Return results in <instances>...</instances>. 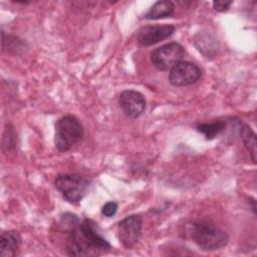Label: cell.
Wrapping results in <instances>:
<instances>
[{
  "mask_svg": "<svg viewBox=\"0 0 257 257\" xmlns=\"http://www.w3.org/2000/svg\"><path fill=\"white\" fill-rule=\"evenodd\" d=\"M202 75L201 68L189 61H180L169 73V81L174 86H186L195 83Z\"/></svg>",
  "mask_w": 257,
  "mask_h": 257,
  "instance_id": "52a82bcc",
  "label": "cell"
},
{
  "mask_svg": "<svg viewBox=\"0 0 257 257\" xmlns=\"http://www.w3.org/2000/svg\"><path fill=\"white\" fill-rule=\"evenodd\" d=\"M117 211V204L115 202H107L101 208V214L105 217H112Z\"/></svg>",
  "mask_w": 257,
  "mask_h": 257,
  "instance_id": "5bb4252c",
  "label": "cell"
},
{
  "mask_svg": "<svg viewBox=\"0 0 257 257\" xmlns=\"http://www.w3.org/2000/svg\"><path fill=\"white\" fill-rule=\"evenodd\" d=\"M241 140L244 144V147L249 152L253 163H256V135L253 130L245 123H240L239 126Z\"/></svg>",
  "mask_w": 257,
  "mask_h": 257,
  "instance_id": "7c38bea8",
  "label": "cell"
},
{
  "mask_svg": "<svg viewBox=\"0 0 257 257\" xmlns=\"http://www.w3.org/2000/svg\"><path fill=\"white\" fill-rule=\"evenodd\" d=\"M54 186L67 202L77 204L85 196L89 181L77 174H62L56 177Z\"/></svg>",
  "mask_w": 257,
  "mask_h": 257,
  "instance_id": "277c9868",
  "label": "cell"
},
{
  "mask_svg": "<svg viewBox=\"0 0 257 257\" xmlns=\"http://www.w3.org/2000/svg\"><path fill=\"white\" fill-rule=\"evenodd\" d=\"M225 128H226V121L224 120H215L212 122H205L197 126V131L203 134L207 140L215 139Z\"/></svg>",
  "mask_w": 257,
  "mask_h": 257,
  "instance_id": "4fadbf2b",
  "label": "cell"
},
{
  "mask_svg": "<svg viewBox=\"0 0 257 257\" xmlns=\"http://www.w3.org/2000/svg\"><path fill=\"white\" fill-rule=\"evenodd\" d=\"M175 11V4L169 0H162L156 2L149 11L145 14L146 19L155 20L165 17H170Z\"/></svg>",
  "mask_w": 257,
  "mask_h": 257,
  "instance_id": "8fae6325",
  "label": "cell"
},
{
  "mask_svg": "<svg viewBox=\"0 0 257 257\" xmlns=\"http://www.w3.org/2000/svg\"><path fill=\"white\" fill-rule=\"evenodd\" d=\"M21 245V237L18 232L10 230L3 232L0 236V256L12 257L15 256Z\"/></svg>",
  "mask_w": 257,
  "mask_h": 257,
  "instance_id": "30bf717a",
  "label": "cell"
},
{
  "mask_svg": "<svg viewBox=\"0 0 257 257\" xmlns=\"http://www.w3.org/2000/svg\"><path fill=\"white\" fill-rule=\"evenodd\" d=\"M145 96L137 90L126 89L120 92L118 96V104L123 114L128 118L139 117L146 108Z\"/></svg>",
  "mask_w": 257,
  "mask_h": 257,
  "instance_id": "ba28073f",
  "label": "cell"
},
{
  "mask_svg": "<svg viewBox=\"0 0 257 257\" xmlns=\"http://www.w3.org/2000/svg\"><path fill=\"white\" fill-rule=\"evenodd\" d=\"M192 240L204 251H214L223 248L229 241L228 234L216 225L205 221H195L190 225Z\"/></svg>",
  "mask_w": 257,
  "mask_h": 257,
  "instance_id": "7a4b0ae2",
  "label": "cell"
},
{
  "mask_svg": "<svg viewBox=\"0 0 257 257\" xmlns=\"http://www.w3.org/2000/svg\"><path fill=\"white\" fill-rule=\"evenodd\" d=\"M175 26L170 24L147 25L139 30L137 40L142 46H151L170 37L175 32Z\"/></svg>",
  "mask_w": 257,
  "mask_h": 257,
  "instance_id": "9c48e42d",
  "label": "cell"
},
{
  "mask_svg": "<svg viewBox=\"0 0 257 257\" xmlns=\"http://www.w3.org/2000/svg\"><path fill=\"white\" fill-rule=\"evenodd\" d=\"M61 225L68 231L66 253L69 256H99L110 251V244L97 232L95 224L71 213L61 217Z\"/></svg>",
  "mask_w": 257,
  "mask_h": 257,
  "instance_id": "6da1fadb",
  "label": "cell"
},
{
  "mask_svg": "<svg viewBox=\"0 0 257 257\" xmlns=\"http://www.w3.org/2000/svg\"><path fill=\"white\" fill-rule=\"evenodd\" d=\"M84 135V130L77 117L66 114L55 122L54 144L59 152H67L78 145Z\"/></svg>",
  "mask_w": 257,
  "mask_h": 257,
  "instance_id": "3957f363",
  "label": "cell"
},
{
  "mask_svg": "<svg viewBox=\"0 0 257 257\" xmlns=\"http://www.w3.org/2000/svg\"><path fill=\"white\" fill-rule=\"evenodd\" d=\"M232 4V1H227V0H217V1H214L213 2V7L216 11H219V12H222V11H225L227 10L230 5Z\"/></svg>",
  "mask_w": 257,
  "mask_h": 257,
  "instance_id": "9a60e30c",
  "label": "cell"
},
{
  "mask_svg": "<svg viewBox=\"0 0 257 257\" xmlns=\"http://www.w3.org/2000/svg\"><path fill=\"white\" fill-rule=\"evenodd\" d=\"M143 219L140 215H130L117 225V238L126 249L133 248L139 241L142 233Z\"/></svg>",
  "mask_w": 257,
  "mask_h": 257,
  "instance_id": "8992f818",
  "label": "cell"
},
{
  "mask_svg": "<svg viewBox=\"0 0 257 257\" xmlns=\"http://www.w3.org/2000/svg\"><path fill=\"white\" fill-rule=\"evenodd\" d=\"M185 56L184 47L177 42H170L154 49L151 54V62L162 71L171 70Z\"/></svg>",
  "mask_w": 257,
  "mask_h": 257,
  "instance_id": "5b68a950",
  "label": "cell"
}]
</instances>
